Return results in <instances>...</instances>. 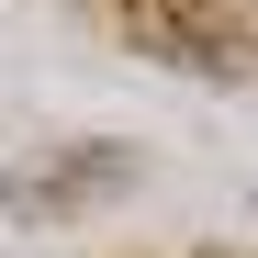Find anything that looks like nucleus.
Segmentation results:
<instances>
[{
  "label": "nucleus",
  "mask_w": 258,
  "mask_h": 258,
  "mask_svg": "<svg viewBox=\"0 0 258 258\" xmlns=\"http://www.w3.org/2000/svg\"><path fill=\"white\" fill-rule=\"evenodd\" d=\"M123 180H135L123 157H90V168H79V157H68V168H23V213H45L56 191H123Z\"/></svg>",
  "instance_id": "f257e3e1"
},
{
  "label": "nucleus",
  "mask_w": 258,
  "mask_h": 258,
  "mask_svg": "<svg viewBox=\"0 0 258 258\" xmlns=\"http://www.w3.org/2000/svg\"><path fill=\"white\" fill-rule=\"evenodd\" d=\"M202 258H236V247H202Z\"/></svg>",
  "instance_id": "f03ea898"
}]
</instances>
